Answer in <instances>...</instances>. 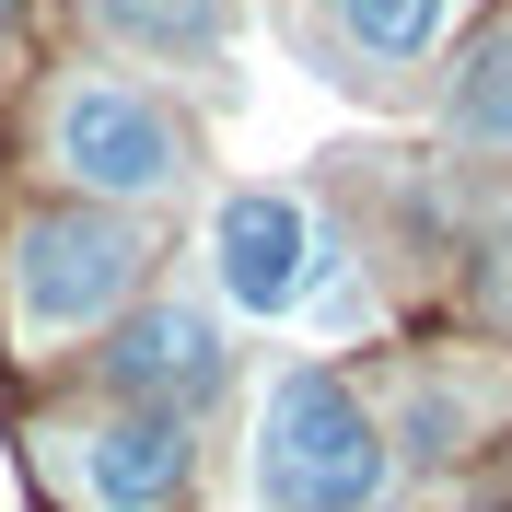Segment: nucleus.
Here are the masks:
<instances>
[{"instance_id":"nucleus-2","label":"nucleus","mask_w":512,"mask_h":512,"mask_svg":"<svg viewBox=\"0 0 512 512\" xmlns=\"http://www.w3.org/2000/svg\"><path fill=\"white\" fill-rule=\"evenodd\" d=\"M140 222H117V210H47V222H24V245H12V326L24 338H70V326H94L105 303H128V280H140Z\"/></svg>"},{"instance_id":"nucleus-10","label":"nucleus","mask_w":512,"mask_h":512,"mask_svg":"<svg viewBox=\"0 0 512 512\" xmlns=\"http://www.w3.org/2000/svg\"><path fill=\"white\" fill-rule=\"evenodd\" d=\"M408 454H454V396H408Z\"/></svg>"},{"instance_id":"nucleus-9","label":"nucleus","mask_w":512,"mask_h":512,"mask_svg":"<svg viewBox=\"0 0 512 512\" xmlns=\"http://www.w3.org/2000/svg\"><path fill=\"white\" fill-rule=\"evenodd\" d=\"M94 12L140 47H210V24H222V0H94Z\"/></svg>"},{"instance_id":"nucleus-6","label":"nucleus","mask_w":512,"mask_h":512,"mask_svg":"<svg viewBox=\"0 0 512 512\" xmlns=\"http://www.w3.org/2000/svg\"><path fill=\"white\" fill-rule=\"evenodd\" d=\"M105 373H117L128 408H198V396H222V326L198 303H152L140 326H117Z\"/></svg>"},{"instance_id":"nucleus-5","label":"nucleus","mask_w":512,"mask_h":512,"mask_svg":"<svg viewBox=\"0 0 512 512\" xmlns=\"http://www.w3.org/2000/svg\"><path fill=\"white\" fill-rule=\"evenodd\" d=\"M70 478L94 512H163L187 489V408H117L70 443Z\"/></svg>"},{"instance_id":"nucleus-3","label":"nucleus","mask_w":512,"mask_h":512,"mask_svg":"<svg viewBox=\"0 0 512 512\" xmlns=\"http://www.w3.org/2000/svg\"><path fill=\"white\" fill-rule=\"evenodd\" d=\"M59 163L94 198H175L187 187V128L140 82H70L59 94Z\"/></svg>"},{"instance_id":"nucleus-4","label":"nucleus","mask_w":512,"mask_h":512,"mask_svg":"<svg viewBox=\"0 0 512 512\" xmlns=\"http://www.w3.org/2000/svg\"><path fill=\"white\" fill-rule=\"evenodd\" d=\"M210 268H222L233 315H291V303H315V280H326L315 210H303V198H280V187L222 198V222H210Z\"/></svg>"},{"instance_id":"nucleus-8","label":"nucleus","mask_w":512,"mask_h":512,"mask_svg":"<svg viewBox=\"0 0 512 512\" xmlns=\"http://www.w3.org/2000/svg\"><path fill=\"white\" fill-rule=\"evenodd\" d=\"M443 12L454 0H338V35H350L361 59H431Z\"/></svg>"},{"instance_id":"nucleus-7","label":"nucleus","mask_w":512,"mask_h":512,"mask_svg":"<svg viewBox=\"0 0 512 512\" xmlns=\"http://www.w3.org/2000/svg\"><path fill=\"white\" fill-rule=\"evenodd\" d=\"M443 117H454V140H489V152H512V24H489L478 47H466V70H454Z\"/></svg>"},{"instance_id":"nucleus-1","label":"nucleus","mask_w":512,"mask_h":512,"mask_svg":"<svg viewBox=\"0 0 512 512\" xmlns=\"http://www.w3.org/2000/svg\"><path fill=\"white\" fill-rule=\"evenodd\" d=\"M256 501L268 512H373L384 431L338 373H280L256 408Z\"/></svg>"}]
</instances>
